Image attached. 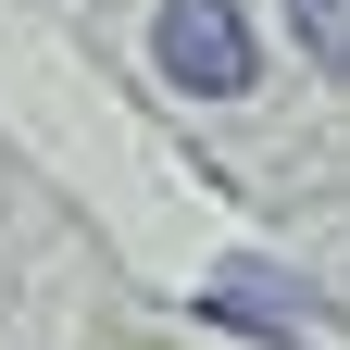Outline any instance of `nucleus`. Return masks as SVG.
Segmentation results:
<instances>
[{"instance_id":"1","label":"nucleus","mask_w":350,"mask_h":350,"mask_svg":"<svg viewBox=\"0 0 350 350\" xmlns=\"http://www.w3.org/2000/svg\"><path fill=\"white\" fill-rule=\"evenodd\" d=\"M150 51H163L175 88H200V100H238V88H250V25H238V0H163Z\"/></svg>"},{"instance_id":"2","label":"nucleus","mask_w":350,"mask_h":350,"mask_svg":"<svg viewBox=\"0 0 350 350\" xmlns=\"http://www.w3.org/2000/svg\"><path fill=\"white\" fill-rule=\"evenodd\" d=\"M200 313H226V325H250V338H275V350H300V338L325 325L313 300H300V288L275 275V262H226V275L200 288Z\"/></svg>"},{"instance_id":"3","label":"nucleus","mask_w":350,"mask_h":350,"mask_svg":"<svg viewBox=\"0 0 350 350\" xmlns=\"http://www.w3.org/2000/svg\"><path fill=\"white\" fill-rule=\"evenodd\" d=\"M288 38H300L325 75H350V0H288Z\"/></svg>"}]
</instances>
